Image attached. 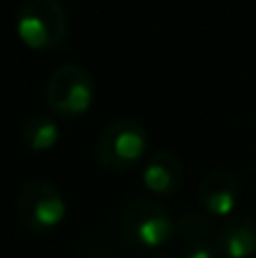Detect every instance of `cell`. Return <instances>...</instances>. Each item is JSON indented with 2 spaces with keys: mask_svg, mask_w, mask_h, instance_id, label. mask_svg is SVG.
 Wrapping results in <instances>:
<instances>
[{
  "mask_svg": "<svg viewBox=\"0 0 256 258\" xmlns=\"http://www.w3.org/2000/svg\"><path fill=\"white\" fill-rule=\"evenodd\" d=\"M16 34L36 52L52 50L68 34V16L59 0H23L16 12Z\"/></svg>",
  "mask_w": 256,
  "mask_h": 258,
  "instance_id": "obj_1",
  "label": "cell"
},
{
  "mask_svg": "<svg viewBox=\"0 0 256 258\" xmlns=\"http://www.w3.org/2000/svg\"><path fill=\"white\" fill-rule=\"evenodd\" d=\"M148 141V132L141 122L118 118L100 132L95 141V159L104 170L125 172L143 161Z\"/></svg>",
  "mask_w": 256,
  "mask_h": 258,
  "instance_id": "obj_2",
  "label": "cell"
},
{
  "mask_svg": "<svg viewBox=\"0 0 256 258\" xmlns=\"http://www.w3.org/2000/svg\"><path fill=\"white\" fill-rule=\"evenodd\" d=\"M120 231L125 240L134 247L157 249L170 242V238L175 236V220L157 200L134 197L127 202L120 213Z\"/></svg>",
  "mask_w": 256,
  "mask_h": 258,
  "instance_id": "obj_3",
  "label": "cell"
},
{
  "mask_svg": "<svg viewBox=\"0 0 256 258\" xmlns=\"http://www.w3.org/2000/svg\"><path fill=\"white\" fill-rule=\"evenodd\" d=\"M95 82L84 66L63 63L54 68L45 84V102L57 118H80L93 104Z\"/></svg>",
  "mask_w": 256,
  "mask_h": 258,
  "instance_id": "obj_4",
  "label": "cell"
},
{
  "mask_svg": "<svg viewBox=\"0 0 256 258\" xmlns=\"http://www.w3.org/2000/svg\"><path fill=\"white\" fill-rule=\"evenodd\" d=\"M16 215L30 231H52L66 218V200L52 181L32 179L16 195Z\"/></svg>",
  "mask_w": 256,
  "mask_h": 258,
  "instance_id": "obj_5",
  "label": "cell"
},
{
  "mask_svg": "<svg viewBox=\"0 0 256 258\" xmlns=\"http://www.w3.org/2000/svg\"><path fill=\"white\" fill-rule=\"evenodd\" d=\"M200 209L207 215L227 218L238 204V179L229 170H211L198 188Z\"/></svg>",
  "mask_w": 256,
  "mask_h": 258,
  "instance_id": "obj_6",
  "label": "cell"
},
{
  "mask_svg": "<svg viewBox=\"0 0 256 258\" xmlns=\"http://www.w3.org/2000/svg\"><path fill=\"white\" fill-rule=\"evenodd\" d=\"M141 179L152 195H175L184 183V163L172 150H157L145 159Z\"/></svg>",
  "mask_w": 256,
  "mask_h": 258,
  "instance_id": "obj_7",
  "label": "cell"
},
{
  "mask_svg": "<svg viewBox=\"0 0 256 258\" xmlns=\"http://www.w3.org/2000/svg\"><path fill=\"white\" fill-rule=\"evenodd\" d=\"M213 245L220 258H252L256 254V220L247 215L225 220L218 227Z\"/></svg>",
  "mask_w": 256,
  "mask_h": 258,
  "instance_id": "obj_8",
  "label": "cell"
},
{
  "mask_svg": "<svg viewBox=\"0 0 256 258\" xmlns=\"http://www.w3.org/2000/svg\"><path fill=\"white\" fill-rule=\"evenodd\" d=\"M21 141L32 152H48L59 141V125L52 116L36 113L27 118L21 127Z\"/></svg>",
  "mask_w": 256,
  "mask_h": 258,
  "instance_id": "obj_9",
  "label": "cell"
},
{
  "mask_svg": "<svg viewBox=\"0 0 256 258\" xmlns=\"http://www.w3.org/2000/svg\"><path fill=\"white\" fill-rule=\"evenodd\" d=\"M175 236L179 238L184 245H193V242H204L211 236V220L202 211H188L175 222Z\"/></svg>",
  "mask_w": 256,
  "mask_h": 258,
  "instance_id": "obj_10",
  "label": "cell"
},
{
  "mask_svg": "<svg viewBox=\"0 0 256 258\" xmlns=\"http://www.w3.org/2000/svg\"><path fill=\"white\" fill-rule=\"evenodd\" d=\"M179 258H220V254H218L213 242L204 240V242H193V245H184Z\"/></svg>",
  "mask_w": 256,
  "mask_h": 258,
  "instance_id": "obj_11",
  "label": "cell"
},
{
  "mask_svg": "<svg viewBox=\"0 0 256 258\" xmlns=\"http://www.w3.org/2000/svg\"><path fill=\"white\" fill-rule=\"evenodd\" d=\"M159 258H161V256H159Z\"/></svg>",
  "mask_w": 256,
  "mask_h": 258,
  "instance_id": "obj_12",
  "label": "cell"
}]
</instances>
